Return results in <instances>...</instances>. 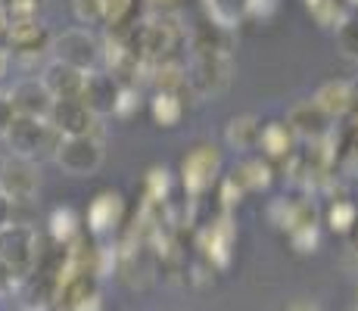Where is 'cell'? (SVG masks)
<instances>
[{"label":"cell","instance_id":"6da1fadb","mask_svg":"<svg viewBox=\"0 0 358 311\" xmlns=\"http://www.w3.org/2000/svg\"><path fill=\"white\" fill-rule=\"evenodd\" d=\"M125 41L143 66H153V62L175 57L178 47L184 44V29L169 13H153V16L141 19V22L128 31Z\"/></svg>","mask_w":358,"mask_h":311},{"label":"cell","instance_id":"7a4b0ae2","mask_svg":"<svg viewBox=\"0 0 358 311\" xmlns=\"http://www.w3.org/2000/svg\"><path fill=\"white\" fill-rule=\"evenodd\" d=\"M0 261L13 271V280H25L41 261V237L31 224L13 221L0 231Z\"/></svg>","mask_w":358,"mask_h":311},{"label":"cell","instance_id":"3957f363","mask_svg":"<svg viewBox=\"0 0 358 311\" xmlns=\"http://www.w3.org/2000/svg\"><path fill=\"white\" fill-rule=\"evenodd\" d=\"M3 140L10 143V150H13V156L16 159H29V162H34V159H41V156L57 153V147H59L63 137H59V131L53 128L50 122L16 115Z\"/></svg>","mask_w":358,"mask_h":311},{"label":"cell","instance_id":"277c9868","mask_svg":"<svg viewBox=\"0 0 358 311\" xmlns=\"http://www.w3.org/2000/svg\"><path fill=\"white\" fill-rule=\"evenodd\" d=\"M222 181V150L212 143H199L181 162V184L190 199H203Z\"/></svg>","mask_w":358,"mask_h":311},{"label":"cell","instance_id":"5b68a950","mask_svg":"<svg viewBox=\"0 0 358 311\" xmlns=\"http://www.w3.org/2000/svg\"><path fill=\"white\" fill-rule=\"evenodd\" d=\"M234 78L231 53H194L187 66V87L196 96H218Z\"/></svg>","mask_w":358,"mask_h":311},{"label":"cell","instance_id":"8992f818","mask_svg":"<svg viewBox=\"0 0 358 311\" xmlns=\"http://www.w3.org/2000/svg\"><path fill=\"white\" fill-rule=\"evenodd\" d=\"M53 162L72 178H87L103 165V140L97 134L87 137H63L53 153Z\"/></svg>","mask_w":358,"mask_h":311},{"label":"cell","instance_id":"52a82bcc","mask_svg":"<svg viewBox=\"0 0 358 311\" xmlns=\"http://www.w3.org/2000/svg\"><path fill=\"white\" fill-rule=\"evenodd\" d=\"M50 47H53V53H57L53 59L66 62V66L78 68V72H94L103 57V47L91 29H69L59 34V38H53Z\"/></svg>","mask_w":358,"mask_h":311},{"label":"cell","instance_id":"ba28073f","mask_svg":"<svg viewBox=\"0 0 358 311\" xmlns=\"http://www.w3.org/2000/svg\"><path fill=\"white\" fill-rule=\"evenodd\" d=\"M234 243H237V227H234L231 215H218L215 221H209L196 237L199 255L212 271H228L231 268Z\"/></svg>","mask_w":358,"mask_h":311},{"label":"cell","instance_id":"9c48e42d","mask_svg":"<svg viewBox=\"0 0 358 311\" xmlns=\"http://www.w3.org/2000/svg\"><path fill=\"white\" fill-rule=\"evenodd\" d=\"M47 122L59 131V137L97 134V115H91V109L81 100H53V113Z\"/></svg>","mask_w":358,"mask_h":311},{"label":"cell","instance_id":"30bf717a","mask_svg":"<svg viewBox=\"0 0 358 311\" xmlns=\"http://www.w3.org/2000/svg\"><path fill=\"white\" fill-rule=\"evenodd\" d=\"M41 187V178H38V168L29 159H6L3 162V178H0V193L10 196V203H29L34 199Z\"/></svg>","mask_w":358,"mask_h":311},{"label":"cell","instance_id":"8fae6325","mask_svg":"<svg viewBox=\"0 0 358 311\" xmlns=\"http://www.w3.org/2000/svg\"><path fill=\"white\" fill-rule=\"evenodd\" d=\"M6 41H10V47H13L16 57H22L25 62H29V59H38L41 53L50 47L53 38L47 34L44 22H38V16H31V19H13Z\"/></svg>","mask_w":358,"mask_h":311},{"label":"cell","instance_id":"7c38bea8","mask_svg":"<svg viewBox=\"0 0 358 311\" xmlns=\"http://www.w3.org/2000/svg\"><path fill=\"white\" fill-rule=\"evenodd\" d=\"M119 91H122V85L113 78L109 72H87L85 75V87H81V96L78 100L85 103L87 109H91V115H109V113H115V100H119Z\"/></svg>","mask_w":358,"mask_h":311},{"label":"cell","instance_id":"4fadbf2b","mask_svg":"<svg viewBox=\"0 0 358 311\" xmlns=\"http://www.w3.org/2000/svg\"><path fill=\"white\" fill-rule=\"evenodd\" d=\"M10 100H13L16 115H25V119L47 122L53 113V96L47 94V87L41 85V78H22L10 91Z\"/></svg>","mask_w":358,"mask_h":311},{"label":"cell","instance_id":"5bb4252c","mask_svg":"<svg viewBox=\"0 0 358 311\" xmlns=\"http://www.w3.org/2000/svg\"><path fill=\"white\" fill-rule=\"evenodd\" d=\"M287 128L293 131L296 140L315 143V140H321V137L330 134V119L315 106L312 100H302L287 113Z\"/></svg>","mask_w":358,"mask_h":311},{"label":"cell","instance_id":"9a60e30c","mask_svg":"<svg viewBox=\"0 0 358 311\" xmlns=\"http://www.w3.org/2000/svg\"><path fill=\"white\" fill-rule=\"evenodd\" d=\"M85 75L87 72H78V68L66 66L59 59H50L41 72V85L47 87L53 100H78L81 87H85Z\"/></svg>","mask_w":358,"mask_h":311},{"label":"cell","instance_id":"2e32d148","mask_svg":"<svg viewBox=\"0 0 358 311\" xmlns=\"http://www.w3.org/2000/svg\"><path fill=\"white\" fill-rule=\"evenodd\" d=\"M125 221V199L115 190H103L87 205V227L91 233H109Z\"/></svg>","mask_w":358,"mask_h":311},{"label":"cell","instance_id":"e0dca14e","mask_svg":"<svg viewBox=\"0 0 358 311\" xmlns=\"http://www.w3.org/2000/svg\"><path fill=\"white\" fill-rule=\"evenodd\" d=\"M296 137L293 131L287 128V122H265L259 131V143L256 150H262V159L265 162H287L296 153Z\"/></svg>","mask_w":358,"mask_h":311},{"label":"cell","instance_id":"ac0fdd59","mask_svg":"<svg viewBox=\"0 0 358 311\" xmlns=\"http://www.w3.org/2000/svg\"><path fill=\"white\" fill-rule=\"evenodd\" d=\"M228 178L243 190V196L246 193H262V190H268L271 181H274V165L265 162L262 156H243L231 168Z\"/></svg>","mask_w":358,"mask_h":311},{"label":"cell","instance_id":"d6986e66","mask_svg":"<svg viewBox=\"0 0 358 311\" xmlns=\"http://www.w3.org/2000/svg\"><path fill=\"white\" fill-rule=\"evenodd\" d=\"M259 131H262L259 115L240 113L224 124V143H228L231 150H237V153H250V150H256V143H259Z\"/></svg>","mask_w":358,"mask_h":311},{"label":"cell","instance_id":"ffe728a7","mask_svg":"<svg viewBox=\"0 0 358 311\" xmlns=\"http://www.w3.org/2000/svg\"><path fill=\"white\" fill-rule=\"evenodd\" d=\"M137 6L141 0H103V22L109 25L113 38H128L137 25Z\"/></svg>","mask_w":358,"mask_h":311},{"label":"cell","instance_id":"44dd1931","mask_svg":"<svg viewBox=\"0 0 358 311\" xmlns=\"http://www.w3.org/2000/svg\"><path fill=\"white\" fill-rule=\"evenodd\" d=\"M150 72V81L156 85V91H165V94H184L187 91V66L181 59H162V62H153L147 66Z\"/></svg>","mask_w":358,"mask_h":311},{"label":"cell","instance_id":"7402d4cb","mask_svg":"<svg viewBox=\"0 0 358 311\" xmlns=\"http://www.w3.org/2000/svg\"><path fill=\"white\" fill-rule=\"evenodd\" d=\"M312 103L327 119H343L349 113V81H327L315 91Z\"/></svg>","mask_w":358,"mask_h":311},{"label":"cell","instance_id":"603a6c76","mask_svg":"<svg viewBox=\"0 0 358 311\" xmlns=\"http://www.w3.org/2000/svg\"><path fill=\"white\" fill-rule=\"evenodd\" d=\"M150 115L159 128H175L184 119V96L181 94H165L156 91L153 100H150Z\"/></svg>","mask_w":358,"mask_h":311},{"label":"cell","instance_id":"cb8c5ba5","mask_svg":"<svg viewBox=\"0 0 358 311\" xmlns=\"http://www.w3.org/2000/svg\"><path fill=\"white\" fill-rule=\"evenodd\" d=\"M306 10L312 13V19L321 29H334V31H340V25L352 16V10L343 0H306Z\"/></svg>","mask_w":358,"mask_h":311},{"label":"cell","instance_id":"d4e9b609","mask_svg":"<svg viewBox=\"0 0 358 311\" xmlns=\"http://www.w3.org/2000/svg\"><path fill=\"white\" fill-rule=\"evenodd\" d=\"M355 218H358V205L352 203V199H346V196L330 199V205L324 209V224L334 233H340V237H346V233L352 231Z\"/></svg>","mask_w":358,"mask_h":311},{"label":"cell","instance_id":"484cf974","mask_svg":"<svg viewBox=\"0 0 358 311\" xmlns=\"http://www.w3.org/2000/svg\"><path fill=\"white\" fill-rule=\"evenodd\" d=\"M50 237L57 246H72L75 240L81 237L78 215H75L72 209H57L50 215Z\"/></svg>","mask_w":358,"mask_h":311},{"label":"cell","instance_id":"4316f807","mask_svg":"<svg viewBox=\"0 0 358 311\" xmlns=\"http://www.w3.org/2000/svg\"><path fill=\"white\" fill-rule=\"evenodd\" d=\"M171 193V175L169 168H150L147 171V181H143V196H147V205H162Z\"/></svg>","mask_w":358,"mask_h":311},{"label":"cell","instance_id":"83f0119b","mask_svg":"<svg viewBox=\"0 0 358 311\" xmlns=\"http://www.w3.org/2000/svg\"><path fill=\"white\" fill-rule=\"evenodd\" d=\"M290 246L296 249L299 255H308L318 249V224H308V227H296V231L287 233Z\"/></svg>","mask_w":358,"mask_h":311},{"label":"cell","instance_id":"f1b7e54d","mask_svg":"<svg viewBox=\"0 0 358 311\" xmlns=\"http://www.w3.org/2000/svg\"><path fill=\"white\" fill-rule=\"evenodd\" d=\"M336 41H340L343 57L358 59V19L355 16H349L346 22L340 25V31H336Z\"/></svg>","mask_w":358,"mask_h":311},{"label":"cell","instance_id":"f546056e","mask_svg":"<svg viewBox=\"0 0 358 311\" xmlns=\"http://www.w3.org/2000/svg\"><path fill=\"white\" fill-rule=\"evenodd\" d=\"M72 13L81 25L103 22V0H72Z\"/></svg>","mask_w":358,"mask_h":311},{"label":"cell","instance_id":"4dcf8cb0","mask_svg":"<svg viewBox=\"0 0 358 311\" xmlns=\"http://www.w3.org/2000/svg\"><path fill=\"white\" fill-rule=\"evenodd\" d=\"M218 193H222V215H231L234 205L243 203V190H240V187L234 184L228 175H224L222 181H218Z\"/></svg>","mask_w":358,"mask_h":311},{"label":"cell","instance_id":"1f68e13d","mask_svg":"<svg viewBox=\"0 0 358 311\" xmlns=\"http://www.w3.org/2000/svg\"><path fill=\"white\" fill-rule=\"evenodd\" d=\"M141 106V96H137L134 85L122 87L119 91V100H115V113L113 115H122V119H128V115H134V109Z\"/></svg>","mask_w":358,"mask_h":311},{"label":"cell","instance_id":"d6a6232c","mask_svg":"<svg viewBox=\"0 0 358 311\" xmlns=\"http://www.w3.org/2000/svg\"><path fill=\"white\" fill-rule=\"evenodd\" d=\"M274 6H278V0H240V10H243L246 16H252V19L271 16Z\"/></svg>","mask_w":358,"mask_h":311},{"label":"cell","instance_id":"836d02e7","mask_svg":"<svg viewBox=\"0 0 358 311\" xmlns=\"http://www.w3.org/2000/svg\"><path fill=\"white\" fill-rule=\"evenodd\" d=\"M13 119H16V109H13L10 94H3V91H0V140H3V137H6V131H10Z\"/></svg>","mask_w":358,"mask_h":311},{"label":"cell","instance_id":"e575fe53","mask_svg":"<svg viewBox=\"0 0 358 311\" xmlns=\"http://www.w3.org/2000/svg\"><path fill=\"white\" fill-rule=\"evenodd\" d=\"M13 209H16V205L10 203V196L0 193V231H3L6 224H13Z\"/></svg>","mask_w":358,"mask_h":311},{"label":"cell","instance_id":"d590c367","mask_svg":"<svg viewBox=\"0 0 358 311\" xmlns=\"http://www.w3.org/2000/svg\"><path fill=\"white\" fill-rule=\"evenodd\" d=\"M349 119L358 124V81H349Z\"/></svg>","mask_w":358,"mask_h":311},{"label":"cell","instance_id":"8d00e7d4","mask_svg":"<svg viewBox=\"0 0 358 311\" xmlns=\"http://www.w3.org/2000/svg\"><path fill=\"white\" fill-rule=\"evenodd\" d=\"M13 283H16V280H13V271L3 265V261H0V296H3V293H10V287H13Z\"/></svg>","mask_w":358,"mask_h":311},{"label":"cell","instance_id":"74e56055","mask_svg":"<svg viewBox=\"0 0 358 311\" xmlns=\"http://www.w3.org/2000/svg\"><path fill=\"white\" fill-rule=\"evenodd\" d=\"M10 62H13V53L6 50V47H0V78H6V72H10Z\"/></svg>","mask_w":358,"mask_h":311},{"label":"cell","instance_id":"f35d334b","mask_svg":"<svg viewBox=\"0 0 358 311\" xmlns=\"http://www.w3.org/2000/svg\"><path fill=\"white\" fill-rule=\"evenodd\" d=\"M6 34H10V16H6V10H0V47H3Z\"/></svg>","mask_w":358,"mask_h":311},{"label":"cell","instance_id":"ab89813d","mask_svg":"<svg viewBox=\"0 0 358 311\" xmlns=\"http://www.w3.org/2000/svg\"><path fill=\"white\" fill-rule=\"evenodd\" d=\"M346 240H349V246H352V252L358 255V218H355L352 231H349V233H346Z\"/></svg>","mask_w":358,"mask_h":311},{"label":"cell","instance_id":"60d3db41","mask_svg":"<svg viewBox=\"0 0 358 311\" xmlns=\"http://www.w3.org/2000/svg\"><path fill=\"white\" fill-rule=\"evenodd\" d=\"M287 311H318V305H312V302H293V305H287Z\"/></svg>","mask_w":358,"mask_h":311},{"label":"cell","instance_id":"b9f144b4","mask_svg":"<svg viewBox=\"0 0 358 311\" xmlns=\"http://www.w3.org/2000/svg\"><path fill=\"white\" fill-rule=\"evenodd\" d=\"M147 3L162 6V13H165V10H171V6H178V3H181V0H147Z\"/></svg>","mask_w":358,"mask_h":311},{"label":"cell","instance_id":"7bdbcfd3","mask_svg":"<svg viewBox=\"0 0 358 311\" xmlns=\"http://www.w3.org/2000/svg\"><path fill=\"white\" fill-rule=\"evenodd\" d=\"M19 311H44V308H31V305H25V308H19Z\"/></svg>","mask_w":358,"mask_h":311},{"label":"cell","instance_id":"ee69618b","mask_svg":"<svg viewBox=\"0 0 358 311\" xmlns=\"http://www.w3.org/2000/svg\"><path fill=\"white\" fill-rule=\"evenodd\" d=\"M29 3H31V6H41V3H44V0H29Z\"/></svg>","mask_w":358,"mask_h":311},{"label":"cell","instance_id":"f6af8a7d","mask_svg":"<svg viewBox=\"0 0 358 311\" xmlns=\"http://www.w3.org/2000/svg\"><path fill=\"white\" fill-rule=\"evenodd\" d=\"M3 162H6V159H0V178H3Z\"/></svg>","mask_w":358,"mask_h":311},{"label":"cell","instance_id":"bcb514c9","mask_svg":"<svg viewBox=\"0 0 358 311\" xmlns=\"http://www.w3.org/2000/svg\"><path fill=\"white\" fill-rule=\"evenodd\" d=\"M0 10H6V0H0Z\"/></svg>","mask_w":358,"mask_h":311}]
</instances>
